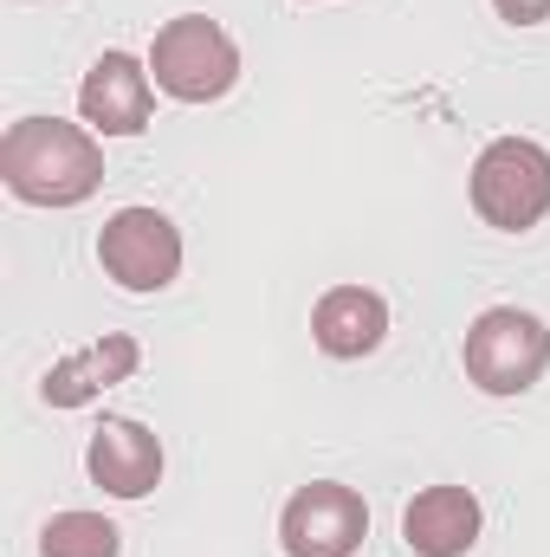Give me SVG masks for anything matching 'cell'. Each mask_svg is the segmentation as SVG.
<instances>
[{
  "mask_svg": "<svg viewBox=\"0 0 550 557\" xmlns=\"http://www.w3.org/2000/svg\"><path fill=\"white\" fill-rule=\"evenodd\" d=\"M0 182L26 208H78L104 182V149L91 124L65 117H20L0 137Z\"/></svg>",
  "mask_w": 550,
  "mask_h": 557,
  "instance_id": "6da1fadb",
  "label": "cell"
},
{
  "mask_svg": "<svg viewBox=\"0 0 550 557\" xmlns=\"http://www.w3.org/2000/svg\"><path fill=\"white\" fill-rule=\"evenodd\" d=\"M473 214L499 234H532L550 214V149L538 137H492L473 156Z\"/></svg>",
  "mask_w": 550,
  "mask_h": 557,
  "instance_id": "7a4b0ae2",
  "label": "cell"
},
{
  "mask_svg": "<svg viewBox=\"0 0 550 557\" xmlns=\"http://www.w3.org/2000/svg\"><path fill=\"white\" fill-rule=\"evenodd\" d=\"M149 78H155V91L175 98V104H214V98H227V91L240 85V46L227 39L221 20L182 13V20H168V26L155 33V46H149Z\"/></svg>",
  "mask_w": 550,
  "mask_h": 557,
  "instance_id": "3957f363",
  "label": "cell"
},
{
  "mask_svg": "<svg viewBox=\"0 0 550 557\" xmlns=\"http://www.w3.org/2000/svg\"><path fill=\"white\" fill-rule=\"evenodd\" d=\"M466 383L486 389V396H525L538 376L550 370V331L538 311H518V305H492L466 324Z\"/></svg>",
  "mask_w": 550,
  "mask_h": 557,
  "instance_id": "277c9868",
  "label": "cell"
},
{
  "mask_svg": "<svg viewBox=\"0 0 550 557\" xmlns=\"http://www.w3.org/2000/svg\"><path fill=\"white\" fill-rule=\"evenodd\" d=\"M98 267L124 292H162L182 273V227L162 208H117L98 234Z\"/></svg>",
  "mask_w": 550,
  "mask_h": 557,
  "instance_id": "5b68a950",
  "label": "cell"
},
{
  "mask_svg": "<svg viewBox=\"0 0 550 557\" xmlns=\"http://www.w3.org/2000/svg\"><path fill=\"white\" fill-rule=\"evenodd\" d=\"M278 539H285V557H350L370 539V506L343 480H311L285 499Z\"/></svg>",
  "mask_w": 550,
  "mask_h": 557,
  "instance_id": "8992f818",
  "label": "cell"
},
{
  "mask_svg": "<svg viewBox=\"0 0 550 557\" xmlns=\"http://www.w3.org/2000/svg\"><path fill=\"white\" fill-rule=\"evenodd\" d=\"M78 111L98 137H137L149 131V111H155V78L149 65L130 52H104L91 59L85 85H78Z\"/></svg>",
  "mask_w": 550,
  "mask_h": 557,
  "instance_id": "52a82bcc",
  "label": "cell"
},
{
  "mask_svg": "<svg viewBox=\"0 0 550 557\" xmlns=\"http://www.w3.org/2000/svg\"><path fill=\"white\" fill-rule=\"evenodd\" d=\"M142 363V344L130 331H104V337H91L85 350H72V357H59L52 370H46V383H39V396L52 403V409H85L91 396H104V389H117V383H130Z\"/></svg>",
  "mask_w": 550,
  "mask_h": 557,
  "instance_id": "ba28073f",
  "label": "cell"
},
{
  "mask_svg": "<svg viewBox=\"0 0 550 557\" xmlns=\"http://www.w3.org/2000/svg\"><path fill=\"white\" fill-rule=\"evenodd\" d=\"M85 473H91V486H104L111 499H142V493H155V480H162V441L130 416H111L98 434H91V447H85Z\"/></svg>",
  "mask_w": 550,
  "mask_h": 557,
  "instance_id": "9c48e42d",
  "label": "cell"
},
{
  "mask_svg": "<svg viewBox=\"0 0 550 557\" xmlns=\"http://www.w3.org/2000/svg\"><path fill=\"white\" fill-rule=\"evenodd\" d=\"M311 337L324 357L350 363V357H370L383 337H389V298L370 292V285H330L317 305H311Z\"/></svg>",
  "mask_w": 550,
  "mask_h": 557,
  "instance_id": "30bf717a",
  "label": "cell"
},
{
  "mask_svg": "<svg viewBox=\"0 0 550 557\" xmlns=\"http://www.w3.org/2000/svg\"><path fill=\"white\" fill-rule=\"evenodd\" d=\"M402 539L414 557H466L479 545V499L466 486H421L402 512Z\"/></svg>",
  "mask_w": 550,
  "mask_h": 557,
  "instance_id": "8fae6325",
  "label": "cell"
},
{
  "mask_svg": "<svg viewBox=\"0 0 550 557\" xmlns=\"http://www.w3.org/2000/svg\"><path fill=\"white\" fill-rule=\"evenodd\" d=\"M124 532L104 512H52L39 532V557H117Z\"/></svg>",
  "mask_w": 550,
  "mask_h": 557,
  "instance_id": "7c38bea8",
  "label": "cell"
},
{
  "mask_svg": "<svg viewBox=\"0 0 550 557\" xmlns=\"http://www.w3.org/2000/svg\"><path fill=\"white\" fill-rule=\"evenodd\" d=\"M499 7V20H512V26H545L550 20V0H492Z\"/></svg>",
  "mask_w": 550,
  "mask_h": 557,
  "instance_id": "4fadbf2b",
  "label": "cell"
}]
</instances>
